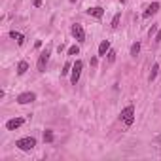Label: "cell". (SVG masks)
<instances>
[{
	"instance_id": "6da1fadb",
	"label": "cell",
	"mask_w": 161,
	"mask_h": 161,
	"mask_svg": "<svg viewBox=\"0 0 161 161\" xmlns=\"http://www.w3.org/2000/svg\"><path fill=\"white\" fill-rule=\"evenodd\" d=\"M15 146L21 150V152H30V150L36 146V138H34V136H25V138H19V140L15 142Z\"/></svg>"
},
{
	"instance_id": "7a4b0ae2",
	"label": "cell",
	"mask_w": 161,
	"mask_h": 161,
	"mask_svg": "<svg viewBox=\"0 0 161 161\" xmlns=\"http://www.w3.org/2000/svg\"><path fill=\"white\" fill-rule=\"evenodd\" d=\"M120 117H121V121L125 125H133L135 123V106L133 104L125 106V108L121 110V114H120Z\"/></svg>"
},
{
	"instance_id": "3957f363",
	"label": "cell",
	"mask_w": 161,
	"mask_h": 161,
	"mask_svg": "<svg viewBox=\"0 0 161 161\" xmlns=\"http://www.w3.org/2000/svg\"><path fill=\"white\" fill-rule=\"evenodd\" d=\"M49 55H51V49H49V48H46L44 51L40 53V57H38V63H36V67H38V72H46V67H48Z\"/></svg>"
},
{
	"instance_id": "277c9868",
	"label": "cell",
	"mask_w": 161,
	"mask_h": 161,
	"mask_svg": "<svg viewBox=\"0 0 161 161\" xmlns=\"http://www.w3.org/2000/svg\"><path fill=\"white\" fill-rule=\"evenodd\" d=\"M82 68H83V63H82V61H76V63L72 64V70H70V82H72V85L78 83L80 74H82Z\"/></svg>"
},
{
	"instance_id": "5b68a950",
	"label": "cell",
	"mask_w": 161,
	"mask_h": 161,
	"mask_svg": "<svg viewBox=\"0 0 161 161\" xmlns=\"http://www.w3.org/2000/svg\"><path fill=\"white\" fill-rule=\"evenodd\" d=\"M70 32H72V36L76 38L80 44H83V42H85V30H83V27H82L80 23H74V25L70 27Z\"/></svg>"
},
{
	"instance_id": "8992f818",
	"label": "cell",
	"mask_w": 161,
	"mask_h": 161,
	"mask_svg": "<svg viewBox=\"0 0 161 161\" xmlns=\"http://www.w3.org/2000/svg\"><path fill=\"white\" fill-rule=\"evenodd\" d=\"M17 104H29V102H34L36 101V93H32V91H25V93H21L17 95Z\"/></svg>"
},
{
	"instance_id": "52a82bcc",
	"label": "cell",
	"mask_w": 161,
	"mask_h": 161,
	"mask_svg": "<svg viewBox=\"0 0 161 161\" xmlns=\"http://www.w3.org/2000/svg\"><path fill=\"white\" fill-rule=\"evenodd\" d=\"M23 123H25V120H23V117H13V120L6 121V129H8V131H15V129H19Z\"/></svg>"
},
{
	"instance_id": "ba28073f",
	"label": "cell",
	"mask_w": 161,
	"mask_h": 161,
	"mask_svg": "<svg viewBox=\"0 0 161 161\" xmlns=\"http://www.w3.org/2000/svg\"><path fill=\"white\" fill-rule=\"evenodd\" d=\"M157 12H159V2H152V4H150V6L146 8V12L142 13V17H144V19H148V17L155 15Z\"/></svg>"
},
{
	"instance_id": "9c48e42d",
	"label": "cell",
	"mask_w": 161,
	"mask_h": 161,
	"mask_svg": "<svg viewBox=\"0 0 161 161\" xmlns=\"http://www.w3.org/2000/svg\"><path fill=\"white\" fill-rule=\"evenodd\" d=\"M87 15H91V17H95V19H101V17L104 15V10H102L101 6H95V8H89V10H87Z\"/></svg>"
},
{
	"instance_id": "30bf717a",
	"label": "cell",
	"mask_w": 161,
	"mask_h": 161,
	"mask_svg": "<svg viewBox=\"0 0 161 161\" xmlns=\"http://www.w3.org/2000/svg\"><path fill=\"white\" fill-rule=\"evenodd\" d=\"M108 51H110V42L108 40H102L101 46H99V55L106 57V53H108Z\"/></svg>"
},
{
	"instance_id": "8fae6325",
	"label": "cell",
	"mask_w": 161,
	"mask_h": 161,
	"mask_svg": "<svg viewBox=\"0 0 161 161\" xmlns=\"http://www.w3.org/2000/svg\"><path fill=\"white\" fill-rule=\"evenodd\" d=\"M10 38L17 40V44H19V46H23V44H25V36L21 34V32H15V30H12V32H10Z\"/></svg>"
},
{
	"instance_id": "7c38bea8",
	"label": "cell",
	"mask_w": 161,
	"mask_h": 161,
	"mask_svg": "<svg viewBox=\"0 0 161 161\" xmlns=\"http://www.w3.org/2000/svg\"><path fill=\"white\" fill-rule=\"evenodd\" d=\"M27 70H29V63H27V61H19V64H17V74H19V76H23Z\"/></svg>"
},
{
	"instance_id": "4fadbf2b",
	"label": "cell",
	"mask_w": 161,
	"mask_h": 161,
	"mask_svg": "<svg viewBox=\"0 0 161 161\" xmlns=\"http://www.w3.org/2000/svg\"><path fill=\"white\" fill-rule=\"evenodd\" d=\"M120 21H121V12H117V13L114 15V19H112V25H110V27L116 30L117 27H120Z\"/></svg>"
},
{
	"instance_id": "5bb4252c",
	"label": "cell",
	"mask_w": 161,
	"mask_h": 161,
	"mask_svg": "<svg viewBox=\"0 0 161 161\" xmlns=\"http://www.w3.org/2000/svg\"><path fill=\"white\" fill-rule=\"evenodd\" d=\"M157 72H159V64L155 63L154 67H152V72H150V76H148V80H150V82H154V80L157 78Z\"/></svg>"
},
{
	"instance_id": "9a60e30c",
	"label": "cell",
	"mask_w": 161,
	"mask_h": 161,
	"mask_svg": "<svg viewBox=\"0 0 161 161\" xmlns=\"http://www.w3.org/2000/svg\"><path fill=\"white\" fill-rule=\"evenodd\" d=\"M53 138H55V136H53V131L46 129V131H44V142H53Z\"/></svg>"
},
{
	"instance_id": "2e32d148",
	"label": "cell",
	"mask_w": 161,
	"mask_h": 161,
	"mask_svg": "<svg viewBox=\"0 0 161 161\" xmlns=\"http://www.w3.org/2000/svg\"><path fill=\"white\" fill-rule=\"evenodd\" d=\"M138 51H140V44H138V42H135V44L131 46V55L136 57V55H138Z\"/></svg>"
},
{
	"instance_id": "e0dca14e",
	"label": "cell",
	"mask_w": 161,
	"mask_h": 161,
	"mask_svg": "<svg viewBox=\"0 0 161 161\" xmlns=\"http://www.w3.org/2000/svg\"><path fill=\"white\" fill-rule=\"evenodd\" d=\"M80 53V46H70L68 48V55H78Z\"/></svg>"
},
{
	"instance_id": "ac0fdd59",
	"label": "cell",
	"mask_w": 161,
	"mask_h": 161,
	"mask_svg": "<svg viewBox=\"0 0 161 161\" xmlns=\"http://www.w3.org/2000/svg\"><path fill=\"white\" fill-rule=\"evenodd\" d=\"M72 70V64L70 63H67V64H64V67H63V70H61V74H63V76H67V74Z\"/></svg>"
},
{
	"instance_id": "d6986e66",
	"label": "cell",
	"mask_w": 161,
	"mask_h": 161,
	"mask_svg": "<svg viewBox=\"0 0 161 161\" xmlns=\"http://www.w3.org/2000/svg\"><path fill=\"white\" fill-rule=\"evenodd\" d=\"M106 55H108V63H114V61H116V51H114V49H110Z\"/></svg>"
},
{
	"instance_id": "ffe728a7",
	"label": "cell",
	"mask_w": 161,
	"mask_h": 161,
	"mask_svg": "<svg viewBox=\"0 0 161 161\" xmlns=\"http://www.w3.org/2000/svg\"><path fill=\"white\" fill-rule=\"evenodd\" d=\"M155 30H157V27H155V25H152V29L148 30V34H150V38H152V34H155Z\"/></svg>"
},
{
	"instance_id": "44dd1931",
	"label": "cell",
	"mask_w": 161,
	"mask_h": 161,
	"mask_svg": "<svg viewBox=\"0 0 161 161\" xmlns=\"http://www.w3.org/2000/svg\"><path fill=\"white\" fill-rule=\"evenodd\" d=\"M32 6H34V8H40V6H42V0H32Z\"/></svg>"
},
{
	"instance_id": "7402d4cb",
	"label": "cell",
	"mask_w": 161,
	"mask_h": 161,
	"mask_svg": "<svg viewBox=\"0 0 161 161\" xmlns=\"http://www.w3.org/2000/svg\"><path fill=\"white\" fill-rule=\"evenodd\" d=\"M155 42H161V30L155 32Z\"/></svg>"
},
{
	"instance_id": "603a6c76",
	"label": "cell",
	"mask_w": 161,
	"mask_h": 161,
	"mask_svg": "<svg viewBox=\"0 0 161 161\" xmlns=\"http://www.w3.org/2000/svg\"><path fill=\"white\" fill-rule=\"evenodd\" d=\"M70 2H76V0H70Z\"/></svg>"
}]
</instances>
